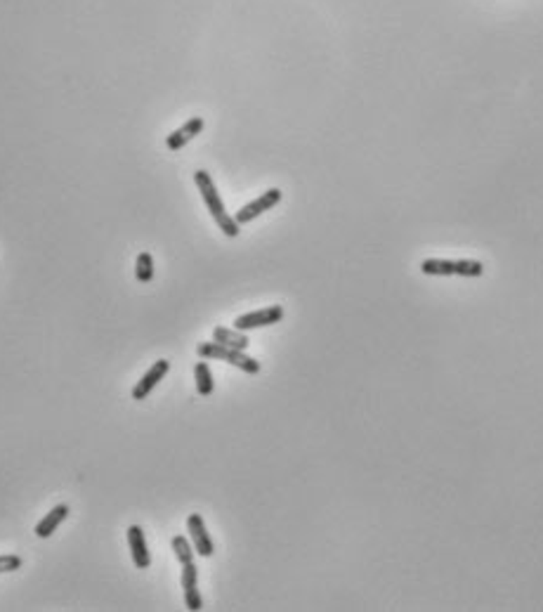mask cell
I'll return each mask as SVG.
<instances>
[{
  "mask_svg": "<svg viewBox=\"0 0 543 612\" xmlns=\"http://www.w3.org/2000/svg\"><path fill=\"white\" fill-rule=\"evenodd\" d=\"M170 371V362L168 359H156L154 364L149 366V371L137 381V386L133 388V400H144L147 395L154 390V388L165 378V373Z\"/></svg>",
  "mask_w": 543,
  "mask_h": 612,
  "instance_id": "8992f818",
  "label": "cell"
},
{
  "mask_svg": "<svg viewBox=\"0 0 543 612\" xmlns=\"http://www.w3.org/2000/svg\"><path fill=\"white\" fill-rule=\"evenodd\" d=\"M24 567V558L21 556H14V553H7V556H0V574L5 572H14V570H21Z\"/></svg>",
  "mask_w": 543,
  "mask_h": 612,
  "instance_id": "e0dca14e",
  "label": "cell"
},
{
  "mask_svg": "<svg viewBox=\"0 0 543 612\" xmlns=\"http://www.w3.org/2000/svg\"><path fill=\"white\" fill-rule=\"evenodd\" d=\"M187 530H190V537L194 542V551L204 558H211L215 553V544H213L211 535H208L206 523H204V518H201V513H192L190 518H187Z\"/></svg>",
  "mask_w": 543,
  "mask_h": 612,
  "instance_id": "5b68a950",
  "label": "cell"
},
{
  "mask_svg": "<svg viewBox=\"0 0 543 612\" xmlns=\"http://www.w3.org/2000/svg\"><path fill=\"white\" fill-rule=\"evenodd\" d=\"M423 275H434V277H454V261H439V258H428L421 263Z\"/></svg>",
  "mask_w": 543,
  "mask_h": 612,
  "instance_id": "4fadbf2b",
  "label": "cell"
},
{
  "mask_svg": "<svg viewBox=\"0 0 543 612\" xmlns=\"http://www.w3.org/2000/svg\"><path fill=\"white\" fill-rule=\"evenodd\" d=\"M197 352H199V357H204V359H222V362L234 364V366H238L241 371H246V373H260V369H263L258 359H253V357L246 355V350L227 348V345H220V343H215V341H211V343H199V345H197Z\"/></svg>",
  "mask_w": 543,
  "mask_h": 612,
  "instance_id": "7a4b0ae2",
  "label": "cell"
},
{
  "mask_svg": "<svg viewBox=\"0 0 543 612\" xmlns=\"http://www.w3.org/2000/svg\"><path fill=\"white\" fill-rule=\"evenodd\" d=\"M69 513H71V510H69L67 503H57L55 508H50V513L43 515V520L35 525V530H33L35 537H38V539H50L57 532V528H60V525L67 520Z\"/></svg>",
  "mask_w": 543,
  "mask_h": 612,
  "instance_id": "30bf717a",
  "label": "cell"
},
{
  "mask_svg": "<svg viewBox=\"0 0 543 612\" xmlns=\"http://www.w3.org/2000/svg\"><path fill=\"white\" fill-rule=\"evenodd\" d=\"M194 182H197L201 197H204L208 211H211L213 220L217 222V227L222 229V234L229 236V239L238 236V227H241V225H238V222L231 218L227 211H224V204H222L220 194H217V190H215L213 177L208 175V170H197V173H194Z\"/></svg>",
  "mask_w": 543,
  "mask_h": 612,
  "instance_id": "6da1fadb",
  "label": "cell"
},
{
  "mask_svg": "<svg viewBox=\"0 0 543 612\" xmlns=\"http://www.w3.org/2000/svg\"><path fill=\"white\" fill-rule=\"evenodd\" d=\"M128 546H130V556H133V563L137 570H147L151 565V556H149V546L147 539H144V530L140 525H130L128 528Z\"/></svg>",
  "mask_w": 543,
  "mask_h": 612,
  "instance_id": "52a82bcc",
  "label": "cell"
},
{
  "mask_svg": "<svg viewBox=\"0 0 543 612\" xmlns=\"http://www.w3.org/2000/svg\"><path fill=\"white\" fill-rule=\"evenodd\" d=\"M194 378H197V390H199L201 398L213 395L215 383H213V373H211L208 362H197V366H194Z\"/></svg>",
  "mask_w": 543,
  "mask_h": 612,
  "instance_id": "7c38bea8",
  "label": "cell"
},
{
  "mask_svg": "<svg viewBox=\"0 0 543 612\" xmlns=\"http://www.w3.org/2000/svg\"><path fill=\"white\" fill-rule=\"evenodd\" d=\"M281 319H284V307H281V305H267L263 310H256V312L236 317L234 329H238V331L263 329V327H272V324H279Z\"/></svg>",
  "mask_w": 543,
  "mask_h": 612,
  "instance_id": "3957f363",
  "label": "cell"
},
{
  "mask_svg": "<svg viewBox=\"0 0 543 612\" xmlns=\"http://www.w3.org/2000/svg\"><path fill=\"white\" fill-rule=\"evenodd\" d=\"M182 589H185V606L190 610H201L204 608V599L199 594V567L192 563L182 565Z\"/></svg>",
  "mask_w": 543,
  "mask_h": 612,
  "instance_id": "ba28073f",
  "label": "cell"
},
{
  "mask_svg": "<svg viewBox=\"0 0 543 612\" xmlns=\"http://www.w3.org/2000/svg\"><path fill=\"white\" fill-rule=\"evenodd\" d=\"M213 341L220 343V345H227V348H234V350H246L251 345L246 331L227 329V327H215L213 329Z\"/></svg>",
  "mask_w": 543,
  "mask_h": 612,
  "instance_id": "8fae6325",
  "label": "cell"
},
{
  "mask_svg": "<svg viewBox=\"0 0 543 612\" xmlns=\"http://www.w3.org/2000/svg\"><path fill=\"white\" fill-rule=\"evenodd\" d=\"M279 201H281V190L272 187V190H267L265 194H260L256 201H251V204H246L243 208H238L236 215H234V220L238 222V225H246V222L256 220L258 215H263L265 211L274 208Z\"/></svg>",
  "mask_w": 543,
  "mask_h": 612,
  "instance_id": "277c9868",
  "label": "cell"
},
{
  "mask_svg": "<svg viewBox=\"0 0 543 612\" xmlns=\"http://www.w3.org/2000/svg\"><path fill=\"white\" fill-rule=\"evenodd\" d=\"M201 131H204V119L201 116H194L190 119L182 128H177L175 133L168 135V140H165V145H168L170 152H177V149H182L187 142H192L197 135H201Z\"/></svg>",
  "mask_w": 543,
  "mask_h": 612,
  "instance_id": "9c48e42d",
  "label": "cell"
},
{
  "mask_svg": "<svg viewBox=\"0 0 543 612\" xmlns=\"http://www.w3.org/2000/svg\"><path fill=\"white\" fill-rule=\"evenodd\" d=\"M484 265L480 261H454V275L459 277H480Z\"/></svg>",
  "mask_w": 543,
  "mask_h": 612,
  "instance_id": "2e32d148",
  "label": "cell"
},
{
  "mask_svg": "<svg viewBox=\"0 0 543 612\" xmlns=\"http://www.w3.org/2000/svg\"><path fill=\"white\" fill-rule=\"evenodd\" d=\"M170 544H172V551H175V558L180 560V563H182V565H185V563H192L194 553H197V551L192 549L190 539L182 537V535H177V537H172Z\"/></svg>",
  "mask_w": 543,
  "mask_h": 612,
  "instance_id": "9a60e30c",
  "label": "cell"
},
{
  "mask_svg": "<svg viewBox=\"0 0 543 612\" xmlns=\"http://www.w3.org/2000/svg\"><path fill=\"white\" fill-rule=\"evenodd\" d=\"M135 277L140 284H149L151 279H154V258H151V253H147V251H142V253L137 256Z\"/></svg>",
  "mask_w": 543,
  "mask_h": 612,
  "instance_id": "5bb4252c",
  "label": "cell"
}]
</instances>
